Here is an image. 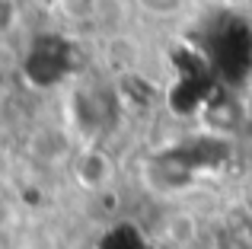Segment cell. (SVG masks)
<instances>
[{
  "instance_id": "cell-1",
  "label": "cell",
  "mask_w": 252,
  "mask_h": 249,
  "mask_svg": "<svg viewBox=\"0 0 252 249\" xmlns=\"http://www.w3.org/2000/svg\"><path fill=\"white\" fill-rule=\"evenodd\" d=\"M217 48H214V58L223 70L230 67V74L240 77V70H246L252 64V32L246 29L243 23L230 19L220 32H217Z\"/></svg>"
},
{
  "instance_id": "cell-2",
  "label": "cell",
  "mask_w": 252,
  "mask_h": 249,
  "mask_svg": "<svg viewBox=\"0 0 252 249\" xmlns=\"http://www.w3.org/2000/svg\"><path fill=\"white\" fill-rule=\"evenodd\" d=\"M70 67V55L67 45H61L58 38H38L32 45V55L26 61V74L32 77L35 83H55L67 74Z\"/></svg>"
},
{
  "instance_id": "cell-3",
  "label": "cell",
  "mask_w": 252,
  "mask_h": 249,
  "mask_svg": "<svg viewBox=\"0 0 252 249\" xmlns=\"http://www.w3.org/2000/svg\"><path fill=\"white\" fill-rule=\"evenodd\" d=\"M144 6H147L150 13H172L182 6V0H141Z\"/></svg>"
},
{
  "instance_id": "cell-4",
  "label": "cell",
  "mask_w": 252,
  "mask_h": 249,
  "mask_svg": "<svg viewBox=\"0 0 252 249\" xmlns=\"http://www.w3.org/2000/svg\"><path fill=\"white\" fill-rule=\"evenodd\" d=\"M13 16H16L13 3H10V0H0V32H6L13 26Z\"/></svg>"
}]
</instances>
